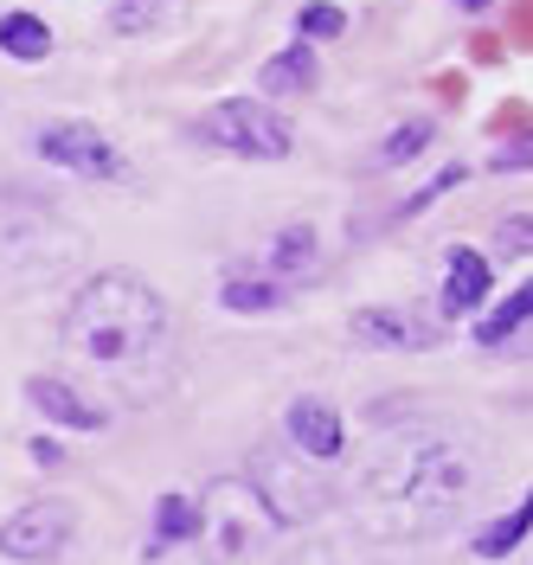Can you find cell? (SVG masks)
<instances>
[{
	"label": "cell",
	"mask_w": 533,
	"mask_h": 565,
	"mask_svg": "<svg viewBox=\"0 0 533 565\" xmlns=\"http://www.w3.org/2000/svg\"><path fill=\"white\" fill-rule=\"evenodd\" d=\"M495 476V457L476 430L462 424H398L386 430L348 482V514L366 540L405 546V540H437L457 527L482 501Z\"/></svg>",
	"instance_id": "obj_1"
},
{
	"label": "cell",
	"mask_w": 533,
	"mask_h": 565,
	"mask_svg": "<svg viewBox=\"0 0 533 565\" xmlns=\"http://www.w3.org/2000/svg\"><path fill=\"white\" fill-rule=\"evenodd\" d=\"M58 360L65 386L97 392L104 412H142L174 380V316L142 270H104L65 302Z\"/></svg>",
	"instance_id": "obj_2"
},
{
	"label": "cell",
	"mask_w": 533,
	"mask_h": 565,
	"mask_svg": "<svg viewBox=\"0 0 533 565\" xmlns=\"http://www.w3.org/2000/svg\"><path fill=\"white\" fill-rule=\"evenodd\" d=\"M84 264V232L26 193H0V289L58 282Z\"/></svg>",
	"instance_id": "obj_3"
},
{
	"label": "cell",
	"mask_w": 533,
	"mask_h": 565,
	"mask_svg": "<svg viewBox=\"0 0 533 565\" xmlns=\"http://www.w3.org/2000/svg\"><path fill=\"white\" fill-rule=\"evenodd\" d=\"M250 494L264 501V514H270V527H309L321 508L334 501L328 482L316 476V462L296 457L289 444H264V450H250Z\"/></svg>",
	"instance_id": "obj_4"
},
{
	"label": "cell",
	"mask_w": 533,
	"mask_h": 565,
	"mask_svg": "<svg viewBox=\"0 0 533 565\" xmlns=\"http://www.w3.org/2000/svg\"><path fill=\"white\" fill-rule=\"evenodd\" d=\"M193 136L225 148V154H245V161H284L289 154V122L264 97H225V104H213L193 122Z\"/></svg>",
	"instance_id": "obj_5"
},
{
	"label": "cell",
	"mask_w": 533,
	"mask_h": 565,
	"mask_svg": "<svg viewBox=\"0 0 533 565\" xmlns=\"http://www.w3.org/2000/svg\"><path fill=\"white\" fill-rule=\"evenodd\" d=\"M200 533L213 540V553L238 559V553H250V546L270 533V514H264V501L250 494L245 476H225V482H213V494L200 501Z\"/></svg>",
	"instance_id": "obj_6"
},
{
	"label": "cell",
	"mask_w": 533,
	"mask_h": 565,
	"mask_svg": "<svg viewBox=\"0 0 533 565\" xmlns=\"http://www.w3.org/2000/svg\"><path fill=\"white\" fill-rule=\"evenodd\" d=\"M33 148L52 168H65L77 180H136V168L122 161V148L104 129H90V122H45Z\"/></svg>",
	"instance_id": "obj_7"
},
{
	"label": "cell",
	"mask_w": 533,
	"mask_h": 565,
	"mask_svg": "<svg viewBox=\"0 0 533 565\" xmlns=\"http://www.w3.org/2000/svg\"><path fill=\"white\" fill-rule=\"evenodd\" d=\"M77 527V508L65 494H45V501H26L20 514L0 521V559H20V565H39V559H58V546L72 540Z\"/></svg>",
	"instance_id": "obj_8"
},
{
	"label": "cell",
	"mask_w": 533,
	"mask_h": 565,
	"mask_svg": "<svg viewBox=\"0 0 533 565\" xmlns=\"http://www.w3.org/2000/svg\"><path fill=\"white\" fill-rule=\"evenodd\" d=\"M284 437H289V450H296V457L328 462V457H341L348 424H341V412H334V398L302 392V398H289V412H284Z\"/></svg>",
	"instance_id": "obj_9"
},
{
	"label": "cell",
	"mask_w": 533,
	"mask_h": 565,
	"mask_svg": "<svg viewBox=\"0 0 533 565\" xmlns=\"http://www.w3.org/2000/svg\"><path fill=\"white\" fill-rule=\"evenodd\" d=\"M26 398H33V405H39L52 424H65V430H104V424H109L104 405H90L77 386L52 380V373H33V380H26Z\"/></svg>",
	"instance_id": "obj_10"
},
{
	"label": "cell",
	"mask_w": 533,
	"mask_h": 565,
	"mask_svg": "<svg viewBox=\"0 0 533 565\" xmlns=\"http://www.w3.org/2000/svg\"><path fill=\"white\" fill-rule=\"evenodd\" d=\"M482 296H489V257L469 250V245L444 250V296H437V309L457 321V316H469Z\"/></svg>",
	"instance_id": "obj_11"
},
{
	"label": "cell",
	"mask_w": 533,
	"mask_h": 565,
	"mask_svg": "<svg viewBox=\"0 0 533 565\" xmlns=\"http://www.w3.org/2000/svg\"><path fill=\"white\" fill-rule=\"evenodd\" d=\"M316 264H321V245H316V232H309V225H289L284 238L257 257V270H264L270 282H284V289L309 282V277H316Z\"/></svg>",
	"instance_id": "obj_12"
},
{
	"label": "cell",
	"mask_w": 533,
	"mask_h": 565,
	"mask_svg": "<svg viewBox=\"0 0 533 565\" xmlns=\"http://www.w3.org/2000/svg\"><path fill=\"white\" fill-rule=\"evenodd\" d=\"M289 289L284 282H270L257 264H232L225 270V282H218V302L232 309V316H264V309H277Z\"/></svg>",
	"instance_id": "obj_13"
},
{
	"label": "cell",
	"mask_w": 533,
	"mask_h": 565,
	"mask_svg": "<svg viewBox=\"0 0 533 565\" xmlns=\"http://www.w3.org/2000/svg\"><path fill=\"white\" fill-rule=\"evenodd\" d=\"M257 77H264V97H302V90H316L321 65H316L309 45H289V52H277V58H264Z\"/></svg>",
	"instance_id": "obj_14"
},
{
	"label": "cell",
	"mask_w": 533,
	"mask_h": 565,
	"mask_svg": "<svg viewBox=\"0 0 533 565\" xmlns=\"http://www.w3.org/2000/svg\"><path fill=\"white\" fill-rule=\"evenodd\" d=\"M354 341H366V348H430L437 334H425L418 321L392 316V309H360L354 316Z\"/></svg>",
	"instance_id": "obj_15"
},
{
	"label": "cell",
	"mask_w": 533,
	"mask_h": 565,
	"mask_svg": "<svg viewBox=\"0 0 533 565\" xmlns=\"http://www.w3.org/2000/svg\"><path fill=\"white\" fill-rule=\"evenodd\" d=\"M0 52L20 58V65H39V58L52 52V26H45L39 13H7V20H0Z\"/></svg>",
	"instance_id": "obj_16"
},
{
	"label": "cell",
	"mask_w": 533,
	"mask_h": 565,
	"mask_svg": "<svg viewBox=\"0 0 533 565\" xmlns=\"http://www.w3.org/2000/svg\"><path fill=\"white\" fill-rule=\"evenodd\" d=\"M180 540H200V501L193 494H161L154 501V553L180 546Z\"/></svg>",
	"instance_id": "obj_17"
},
{
	"label": "cell",
	"mask_w": 533,
	"mask_h": 565,
	"mask_svg": "<svg viewBox=\"0 0 533 565\" xmlns=\"http://www.w3.org/2000/svg\"><path fill=\"white\" fill-rule=\"evenodd\" d=\"M284 565H386V559L360 540H302Z\"/></svg>",
	"instance_id": "obj_18"
},
{
	"label": "cell",
	"mask_w": 533,
	"mask_h": 565,
	"mask_svg": "<svg viewBox=\"0 0 533 565\" xmlns=\"http://www.w3.org/2000/svg\"><path fill=\"white\" fill-rule=\"evenodd\" d=\"M527 521H533V501H521V508H514L508 521H495V527L476 540V553H482V559H508V553H514V546L527 540Z\"/></svg>",
	"instance_id": "obj_19"
},
{
	"label": "cell",
	"mask_w": 533,
	"mask_h": 565,
	"mask_svg": "<svg viewBox=\"0 0 533 565\" xmlns=\"http://www.w3.org/2000/svg\"><path fill=\"white\" fill-rule=\"evenodd\" d=\"M527 309H533V289H527V282H521V289H514V296L501 302L495 316L482 321V341H489V348H501V341H508L514 328H527Z\"/></svg>",
	"instance_id": "obj_20"
},
{
	"label": "cell",
	"mask_w": 533,
	"mask_h": 565,
	"mask_svg": "<svg viewBox=\"0 0 533 565\" xmlns=\"http://www.w3.org/2000/svg\"><path fill=\"white\" fill-rule=\"evenodd\" d=\"M425 141H430V122H398V136H386L380 161H386V168H398V161H412V154H418Z\"/></svg>",
	"instance_id": "obj_21"
},
{
	"label": "cell",
	"mask_w": 533,
	"mask_h": 565,
	"mask_svg": "<svg viewBox=\"0 0 533 565\" xmlns=\"http://www.w3.org/2000/svg\"><path fill=\"white\" fill-rule=\"evenodd\" d=\"M296 26H302V39H341L348 33V13L341 7H302Z\"/></svg>",
	"instance_id": "obj_22"
},
{
	"label": "cell",
	"mask_w": 533,
	"mask_h": 565,
	"mask_svg": "<svg viewBox=\"0 0 533 565\" xmlns=\"http://www.w3.org/2000/svg\"><path fill=\"white\" fill-rule=\"evenodd\" d=\"M462 7H476V13H482V7H489V0H462Z\"/></svg>",
	"instance_id": "obj_23"
}]
</instances>
